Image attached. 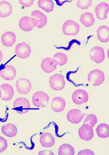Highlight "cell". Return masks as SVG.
Listing matches in <instances>:
<instances>
[{"label":"cell","instance_id":"obj_10","mask_svg":"<svg viewBox=\"0 0 109 155\" xmlns=\"http://www.w3.org/2000/svg\"><path fill=\"white\" fill-rule=\"evenodd\" d=\"M79 137L83 140L90 141L94 137V132L92 127L83 124L79 130Z\"/></svg>","mask_w":109,"mask_h":155},{"label":"cell","instance_id":"obj_16","mask_svg":"<svg viewBox=\"0 0 109 155\" xmlns=\"http://www.w3.org/2000/svg\"><path fill=\"white\" fill-rule=\"evenodd\" d=\"M1 99L2 101H8L12 99L14 94V91L12 86L9 84H3L1 86Z\"/></svg>","mask_w":109,"mask_h":155},{"label":"cell","instance_id":"obj_34","mask_svg":"<svg viewBox=\"0 0 109 155\" xmlns=\"http://www.w3.org/2000/svg\"><path fill=\"white\" fill-rule=\"evenodd\" d=\"M39 155H54V153L52 152L50 150H43V151H40L38 153Z\"/></svg>","mask_w":109,"mask_h":155},{"label":"cell","instance_id":"obj_35","mask_svg":"<svg viewBox=\"0 0 109 155\" xmlns=\"http://www.w3.org/2000/svg\"><path fill=\"white\" fill-rule=\"evenodd\" d=\"M2 58H3V54L2 52L0 51V62L2 60Z\"/></svg>","mask_w":109,"mask_h":155},{"label":"cell","instance_id":"obj_14","mask_svg":"<svg viewBox=\"0 0 109 155\" xmlns=\"http://www.w3.org/2000/svg\"><path fill=\"white\" fill-rule=\"evenodd\" d=\"M109 5L106 2H101L96 6L95 12L98 19L99 20L106 19L109 13Z\"/></svg>","mask_w":109,"mask_h":155},{"label":"cell","instance_id":"obj_28","mask_svg":"<svg viewBox=\"0 0 109 155\" xmlns=\"http://www.w3.org/2000/svg\"><path fill=\"white\" fill-rule=\"evenodd\" d=\"M54 59L56 61L58 65L63 66L68 61V57L66 54L62 53H57L54 56Z\"/></svg>","mask_w":109,"mask_h":155},{"label":"cell","instance_id":"obj_29","mask_svg":"<svg viewBox=\"0 0 109 155\" xmlns=\"http://www.w3.org/2000/svg\"><path fill=\"white\" fill-rule=\"evenodd\" d=\"M97 123V117L94 114H89L87 116L83 124H88L92 128L95 126V125Z\"/></svg>","mask_w":109,"mask_h":155},{"label":"cell","instance_id":"obj_20","mask_svg":"<svg viewBox=\"0 0 109 155\" xmlns=\"http://www.w3.org/2000/svg\"><path fill=\"white\" fill-rule=\"evenodd\" d=\"M40 143L44 147H51L54 145L55 140L51 134L44 133L40 136Z\"/></svg>","mask_w":109,"mask_h":155},{"label":"cell","instance_id":"obj_2","mask_svg":"<svg viewBox=\"0 0 109 155\" xmlns=\"http://www.w3.org/2000/svg\"><path fill=\"white\" fill-rule=\"evenodd\" d=\"M49 97L45 92L39 91L35 93L32 97L33 104L37 107H44L49 103Z\"/></svg>","mask_w":109,"mask_h":155},{"label":"cell","instance_id":"obj_13","mask_svg":"<svg viewBox=\"0 0 109 155\" xmlns=\"http://www.w3.org/2000/svg\"><path fill=\"white\" fill-rule=\"evenodd\" d=\"M17 75V71L14 67L7 65L0 71V75L3 80L7 81L12 80L14 79Z\"/></svg>","mask_w":109,"mask_h":155},{"label":"cell","instance_id":"obj_19","mask_svg":"<svg viewBox=\"0 0 109 155\" xmlns=\"http://www.w3.org/2000/svg\"><path fill=\"white\" fill-rule=\"evenodd\" d=\"M1 41L3 46L6 47H11L16 41V35L13 32L7 31L5 32L2 37Z\"/></svg>","mask_w":109,"mask_h":155},{"label":"cell","instance_id":"obj_27","mask_svg":"<svg viewBox=\"0 0 109 155\" xmlns=\"http://www.w3.org/2000/svg\"><path fill=\"white\" fill-rule=\"evenodd\" d=\"M59 155H75V149L72 145L68 144H63L61 145L58 149Z\"/></svg>","mask_w":109,"mask_h":155},{"label":"cell","instance_id":"obj_9","mask_svg":"<svg viewBox=\"0 0 109 155\" xmlns=\"http://www.w3.org/2000/svg\"><path fill=\"white\" fill-rule=\"evenodd\" d=\"M31 49L30 46L25 42L19 43L15 47V54L21 59H26L30 55Z\"/></svg>","mask_w":109,"mask_h":155},{"label":"cell","instance_id":"obj_24","mask_svg":"<svg viewBox=\"0 0 109 155\" xmlns=\"http://www.w3.org/2000/svg\"><path fill=\"white\" fill-rule=\"evenodd\" d=\"M81 23L87 28L92 26L95 23V18L91 12H86L81 15L80 17Z\"/></svg>","mask_w":109,"mask_h":155},{"label":"cell","instance_id":"obj_23","mask_svg":"<svg viewBox=\"0 0 109 155\" xmlns=\"http://www.w3.org/2000/svg\"><path fill=\"white\" fill-rule=\"evenodd\" d=\"M11 4L6 1L0 2V17L5 18L9 16L12 13Z\"/></svg>","mask_w":109,"mask_h":155},{"label":"cell","instance_id":"obj_31","mask_svg":"<svg viewBox=\"0 0 109 155\" xmlns=\"http://www.w3.org/2000/svg\"><path fill=\"white\" fill-rule=\"evenodd\" d=\"M7 147L8 143L7 140L2 137H0V153L5 151Z\"/></svg>","mask_w":109,"mask_h":155},{"label":"cell","instance_id":"obj_3","mask_svg":"<svg viewBox=\"0 0 109 155\" xmlns=\"http://www.w3.org/2000/svg\"><path fill=\"white\" fill-rule=\"evenodd\" d=\"M62 31L64 35L76 36L80 31V25L73 20H67L63 24Z\"/></svg>","mask_w":109,"mask_h":155},{"label":"cell","instance_id":"obj_5","mask_svg":"<svg viewBox=\"0 0 109 155\" xmlns=\"http://www.w3.org/2000/svg\"><path fill=\"white\" fill-rule=\"evenodd\" d=\"M14 110L20 114H24L29 112L30 109V104L28 100L25 98L17 99L13 105Z\"/></svg>","mask_w":109,"mask_h":155},{"label":"cell","instance_id":"obj_12","mask_svg":"<svg viewBox=\"0 0 109 155\" xmlns=\"http://www.w3.org/2000/svg\"><path fill=\"white\" fill-rule=\"evenodd\" d=\"M85 114L82 113L80 110L72 109L68 112L67 120L73 124H78L82 121Z\"/></svg>","mask_w":109,"mask_h":155},{"label":"cell","instance_id":"obj_1","mask_svg":"<svg viewBox=\"0 0 109 155\" xmlns=\"http://www.w3.org/2000/svg\"><path fill=\"white\" fill-rule=\"evenodd\" d=\"M104 72L99 69H95L89 72L88 75V81L89 83L94 86H98L103 83L105 80Z\"/></svg>","mask_w":109,"mask_h":155},{"label":"cell","instance_id":"obj_22","mask_svg":"<svg viewBox=\"0 0 109 155\" xmlns=\"http://www.w3.org/2000/svg\"><path fill=\"white\" fill-rule=\"evenodd\" d=\"M97 36L98 40L101 42L107 43L109 41V28L107 26L99 27L97 30Z\"/></svg>","mask_w":109,"mask_h":155},{"label":"cell","instance_id":"obj_8","mask_svg":"<svg viewBox=\"0 0 109 155\" xmlns=\"http://www.w3.org/2000/svg\"><path fill=\"white\" fill-rule=\"evenodd\" d=\"M73 101L76 105H81L87 103L89 101V94L83 89H77L72 95Z\"/></svg>","mask_w":109,"mask_h":155},{"label":"cell","instance_id":"obj_15","mask_svg":"<svg viewBox=\"0 0 109 155\" xmlns=\"http://www.w3.org/2000/svg\"><path fill=\"white\" fill-rule=\"evenodd\" d=\"M19 27L23 31H30L35 27L33 18L29 17H23L19 21Z\"/></svg>","mask_w":109,"mask_h":155},{"label":"cell","instance_id":"obj_30","mask_svg":"<svg viewBox=\"0 0 109 155\" xmlns=\"http://www.w3.org/2000/svg\"><path fill=\"white\" fill-rule=\"evenodd\" d=\"M92 1L86 0V1H78L76 5L79 8L81 9H87L89 8L92 5Z\"/></svg>","mask_w":109,"mask_h":155},{"label":"cell","instance_id":"obj_6","mask_svg":"<svg viewBox=\"0 0 109 155\" xmlns=\"http://www.w3.org/2000/svg\"><path fill=\"white\" fill-rule=\"evenodd\" d=\"M89 56L92 61L96 63L99 64L105 60L104 49L99 46H95L90 50Z\"/></svg>","mask_w":109,"mask_h":155},{"label":"cell","instance_id":"obj_32","mask_svg":"<svg viewBox=\"0 0 109 155\" xmlns=\"http://www.w3.org/2000/svg\"><path fill=\"white\" fill-rule=\"evenodd\" d=\"M19 3L20 5H21L22 6H24L25 7H29L33 5V3L34 2V1L33 0H20Z\"/></svg>","mask_w":109,"mask_h":155},{"label":"cell","instance_id":"obj_25","mask_svg":"<svg viewBox=\"0 0 109 155\" xmlns=\"http://www.w3.org/2000/svg\"><path fill=\"white\" fill-rule=\"evenodd\" d=\"M38 5L48 13L52 11L54 8V3L52 0H39L38 1Z\"/></svg>","mask_w":109,"mask_h":155},{"label":"cell","instance_id":"obj_26","mask_svg":"<svg viewBox=\"0 0 109 155\" xmlns=\"http://www.w3.org/2000/svg\"><path fill=\"white\" fill-rule=\"evenodd\" d=\"M98 136L101 138H107L109 137V126L107 124H101L98 125L96 129Z\"/></svg>","mask_w":109,"mask_h":155},{"label":"cell","instance_id":"obj_17","mask_svg":"<svg viewBox=\"0 0 109 155\" xmlns=\"http://www.w3.org/2000/svg\"><path fill=\"white\" fill-rule=\"evenodd\" d=\"M57 65L58 64L54 59L46 58L44 59L42 61L41 64V68L44 72L50 73L56 69Z\"/></svg>","mask_w":109,"mask_h":155},{"label":"cell","instance_id":"obj_33","mask_svg":"<svg viewBox=\"0 0 109 155\" xmlns=\"http://www.w3.org/2000/svg\"><path fill=\"white\" fill-rule=\"evenodd\" d=\"M78 155H95V153L90 150H83L78 152Z\"/></svg>","mask_w":109,"mask_h":155},{"label":"cell","instance_id":"obj_7","mask_svg":"<svg viewBox=\"0 0 109 155\" xmlns=\"http://www.w3.org/2000/svg\"><path fill=\"white\" fill-rule=\"evenodd\" d=\"M15 87L17 92L21 94H26L31 90L32 83L28 79L21 78L17 81Z\"/></svg>","mask_w":109,"mask_h":155},{"label":"cell","instance_id":"obj_18","mask_svg":"<svg viewBox=\"0 0 109 155\" xmlns=\"http://www.w3.org/2000/svg\"><path fill=\"white\" fill-rule=\"evenodd\" d=\"M66 105V101L60 97H54L52 101L51 109L56 112H60L63 111Z\"/></svg>","mask_w":109,"mask_h":155},{"label":"cell","instance_id":"obj_11","mask_svg":"<svg viewBox=\"0 0 109 155\" xmlns=\"http://www.w3.org/2000/svg\"><path fill=\"white\" fill-rule=\"evenodd\" d=\"M31 16L35 21V26L37 28H42L46 25L47 17L42 12L35 10L32 12Z\"/></svg>","mask_w":109,"mask_h":155},{"label":"cell","instance_id":"obj_21","mask_svg":"<svg viewBox=\"0 0 109 155\" xmlns=\"http://www.w3.org/2000/svg\"><path fill=\"white\" fill-rule=\"evenodd\" d=\"M1 131L6 137L12 138L14 137L17 134V127L14 124H8L2 126Z\"/></svg>","mask_w":109,"mask_h":155},{"label":"cell","instance_id":"obj_4","mask_svg":"<svg viewBox=\"0 0 109 155\" xmlns=\"http://www.w3.org/2000/svg\"><path fill=\"white\" fill-rule=\"evenodd\" d=\"M50 86L52 89L54 91H61L63 89L66 84L64 78L60 74L52 75L50 78Z\"/></svg>","mask_w":109,"mask_h":155},{"label":"cell","instance_id":"obj_36","mask_svg":"<svg viewBox=\"0 0 109 155\" xmlns=\"http://www.w3.org/2000/svg\"><path fill=\"white\" fill-rule=\"evenodd\" d=\"M1 98V89H0V98Z\"/></svg>","mask_w":109,"mask_h":155}]
</instances>
